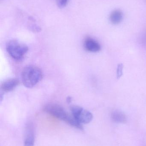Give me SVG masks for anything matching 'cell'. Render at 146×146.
<instances>
[{
  "label": "cell",
  "mask_w": 146,
  "mask_h": 146,
  "mask_svg": "<svg viewBox=\"0 0 146 146\" xmlns=\"http://www.w3.org/2000/svg\"><path fill=\"white\" fill-rule=\"evenodd\" d=\"M35 137V126L32 122H28L26 125L24 146H34Z\"/></svg>",
  "instance_id": "5b68a950"
},
{
  "label": "cell",
  "mask_w": 146,
  "mask_h": 146,
  "mask_svg": "<svg viewBox=\"0 0 146 146\" xmlns=\"http://www.w3.org/2000/svg\"><path fill=\"white\" fill-rule=\"evenodd\" d=\"M71 100H72V98H71V97H68L67 98V102L68 103H69L71 102Z\"/></svg>",
  "instance_id": "4fadbf2b"
},
{
  "label": "cell",
  "mask_w": 146,
  "mask_h": 146,
  "mask_svg": "<svg viewBox=\"0 0 146 146\" xmlns=\"http://www.w3.org/2000/svg\"><path fill=\"white\" fill-rule=\"evenodd\" d=\"M112 121L117 123H125L127 122V118L124 113L118 110L114 111L111 115Z\"/></svg>",
  "instance_id": "ba28073f"
},
{
  "label": "cell",
  "mask_w": 146,
  "mask_h": 146,
  "mask_svg": "<svg viewBox=\"0 0 146 146\" xmlns=\"http://www.w3.org/2000/svg\"><path fill=\"white\" fill-rule=\"evenodd\" d=\"M123 18L122 12L119 10H116L112 12L110 16V21L114 25H117L121 22Z\"/></svg>",
  "instance_id": "9c48e42d"
},
{
  "label": "cell",
  "mask_w": 146,
  "mask_h": 146,
  "mask_svg": "<svg viewBox=\"0 0 146 146\" xmlns=\"http://www.w3.org/2000/svg\"><path fill=\"white\" fill-rule=\"evenodd\" d=\"M85 49L91 52H97L101 50V46L97 41L91 37L85 39L84 44Z\"/></svg>",
  "instance_id": "8992f818"
},
{
  "label": "cell",
  "mask_w": 146,
  "mask_h": 146,
  "mask_svg": "<svg viewBox=\"0 0 146 146\" xmlns=\"http://www.w3.org/2000/svg\"><path fill=\"white\" fill-rule=\"evenodd\" d=\"M70 110L72 115L81 124L89 123L93 118V115L90 111L78 106H71Z\"/></svg>",
  "instance_id": "277c9868"
},
{
  "label": "cell",
  "mask_w": 146,
  "mask_h": 146,
  "mask_svg": "<svg viewBox=\"0 0 146 146\" xmlns=\"http://www.w3.org/2000/svg\"><path fill=\"white\" fill-rule=\"evenodd\" d=\"M19 84V80L17 78H11L3 82L1 85V89L8 92L13 90Z\"/></svg>",
  "instance_id": "52a82bcc"
},
{
  "label": "cell",
  "mask_w": 146,
  "mask_h": 146,
  "mask_svg": "<svg viewBox=\"0 0 146 146\" xmlns=\"http://www.w3.org/2000/svg\"><path fill=\"white\" fill-rule=\"evenodd\" d=\"M6 50L10 56L15 60H22L28 51L26 45L16 40L9 41L6 45Z\"/></svg>",
  "instance_id": "3957f363"
},
{
  "label": "cell",
  "mask_w": 146,
  "mask_h": 146,
  "mask_svg": "<svg viewBox=\"0 0 146 146\" xmlns=\"http://www.w3.org/2000/svg\"><path fill=\"white\" fill-rule=\"evenodd\" d=\"M123 69V66L122 64H119L117 67V78L121 77L122 75Z\"/></svg>",
  "instance_id": "7c38bea8"
},
{
  "label": "cell",
  "mask_w": 146,
  "mask_h": 146,
  "mask_svg": "<svg viewBox=\"0 0 146 146\" xmlns=\"http://www.w3.org/2000/svg\"><path fill=\"white\" fill-rule=\"evenodd\" d=\"M29 29L33 32L38 33L41 31V29L36 25H31L29 26Z\"/></svg>",
  "instance_id": "30bf717a"
},
{
  "label": "cell",
  "mask_w": 146,
  "mask_h": 146,
  "mask_svg": "<svg viewBox=\"0 0 146 146\" xmlns=\"http://www.w3.org/2000/svg\"><path fill=\"white\" fill-rule=\"evenodd\" d=\"M44 110L51 115L63 121L72 127L83 130L82 124L78 122L73 115H69L61 106L56 104H48L44 107Z\"/></svg>",
  "instance_id": "6da1fadb"
},
{
  "label": "cell",
  "mask_w": 146,
  "mask_h": 146,
  "mask_svg": "<svg viewBox=\"0 0 146 146\" xmlns=\"http://www.w3.org/2000/svg\"><path fill=\"white\" fill-rule=\"evenodd\" d=\"M57 5L60 8H63L67 6L69 0H57Z\"/></svg>",
  "instance_id": "8fae6325"
},
{
  "label": "cell",
  "mask_w": 146,
  "mask_h": 146,
  "mask_svg": "<svg viewBox=\"0 0 146 146\" xmlns=\"http://www.w3.org/2000/svg\"><path fill=\"white\" fill-rule=\"evenodd\" d=\"M42 70L34 66H27L21 73V80L23 85L28 88L35 86L43 79Z\"/></svg>",
  "instance_id": "7a4b0ae2"
}]
</instances>
